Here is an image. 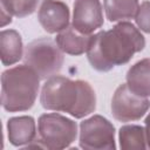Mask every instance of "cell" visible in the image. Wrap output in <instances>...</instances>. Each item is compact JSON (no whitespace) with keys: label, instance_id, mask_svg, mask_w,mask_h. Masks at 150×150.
<instances>
[{"label":"cell","instance_id":"6da1fadb","mask_svg":"<svg viewBox=\"0 0 150 150\" xmlns=\"http://www.w3.org/2000/svg\"><path fill=\"white\" fill-rule=\"evenodd\" d=\"M144 47L145 39L141 30L131 22L120 21L111 29L93 35L87 57L95 70L107 73L128 63Z\"/></svg>","mask_w":150,"mask_h":150},{"label":"cell","instance_id":"8992f818","mask_svg":"<svg viewBox=\"0 0 150 150\" xmlns=\"http://www.w3.org/2000/svg\"><path fill=\"white\" fill-rule=\"evenodd\" d=\"M79 144L88 150H114L115 127L101 115H94L80 123Z\"/></svg>","mask_w":150,"mask_h":150},{"label":"cell","instance_id":"2e32d148","mask_svg":"<svg viewBox=\"0 0 150 150\" xmlns=\"http://www.w3.org/2000/svg\"><path fill=\"white\" fill-rule=\"evenodd\" d=\"M39 2L40 0H0V6L12 16L26 18L35 12Z\"/></svg>","mask_w":150,"mask_h":150},{"label":"cell","instance_id":"30bf717a","mask_svg":"<svg viewBox=\"0 0 150 150\" xmlns=\"http://www.w3.org/2000/svg\"><path fill=\"white\" fill-rule=\"evenodd\" d=\"M8 141L14 146L29 145L36 138L35 120L32 116H16L7 121Z\"/></svg>","mask_w":150,"mask_h":150},{"label":"cell","instance_id":"52a82bcc","mask_svg":"<svg viewBox=\"0 0 150 150\" xmlns=\"http://www.w3.org/2000/svg\"><path fill=\"white\" fill-rule=\"evenodd\" d=\"M148 97L139 96L131 91L127 83L120 84L111 100V114L120 122H132L141 120L149 110Z\"/></svg>","mask_w":150,"mask_h":150},{"label":"cell","instance_id":"4fadbf2b","mask_svg":"<svg viewBox=\"0 0 150 150\" xmlns=\"http://www.w3.org/2000/svg\"><path fill=\"white\" fill-rule=\"evenodd\" d=\"M0 56L4 66H12L23 57L21 35L15 29H4L0 33Z\"/></svg>","mask_w":150,"mask_h":150},{"label":"cell","instance_id":"ba28073f","mask_svg":"<svg viewBox=\"0 0 150 150\" xmlns=\"http://www.w3.org/2000/svg\"><path fill=\"white\" fill-rule=\"evenodd\" d=\"M103 9L100 0H75L71 25L83 34H91L103 26Z\"/></svg>","mask_w":150,"mask_h":150},{"label":"cell","instance_id":"3957f363","mask_svg":"<svg viewBox=\"0 0 150 150\" xmlns=\"http://www.w3.org/2000/svg\"><path fill=\"white\" fill-rule=\"evenodd\" d=\"M40 76L27 64L15 66L1 75V104L6 111L29 110L38 97Z\"/></svg>","mask_w":150,"mask_h":150},{"label":"cell","instance_id":"7a4b0ae2","mask_svg":"<svg viewBox=\"0 0 150 150\" xmlns=\"http://www.w3.org/2000/svg\"><path fill=\"white\" fill-rule=\"evenodd\" d=\"M40 103L46 110L67 112L75 118H83L95 111L96 95L87 81L55 75L46 80L42 86Z\"/></svg>","mask_w":150,"mask_h":150},{"label":"cell","instance_id":"5b68a950","mask_svg":"<svg viewBox=\"0 0 150 150\" xmlns=\"http://www.w3.org/2000/svg\"><path fill=\"white\" fill-rule=\"evenodd\" d=\"M38 135L45 148L66 149L77 137V124L57 111L42 114L38 120Z\"/></svg>","mask_w":150,"mask_h":150},{"label":"cell","instance_id":"277c9868","mask_svg":"<svg viewBox=\"0 0 150 150\" xmlns=\"http://www.w3.org/2000/svg\"><path fill=\"white\" fill-rule=\"evenodd\" d=\"M64 61L63 52L56 41L40 38L29 42L23 52L25 64L33 68L41 80H48L60 73Z\"/></svg>","mask_w":150,"mask_h":150},{"label":"cell","instance_id":"5bb4252c","mask_svg":"<svg viewBox=\"0 0 150 150\" xmlns=\"http://www.w3.org/2000/svg\"><path fill=\"white\" fill-rule=\"evenodd\" d=\"M103 7L110 22L124 21L136 16L139 0H103Z\"/></svg>","mask_w":150,"mask_h":150},{"label":"cell","instance_id":"e0dca14e","mask_svg":"<svg viewBox=\"0 0 150 150\" xmlns=\"http://www.w3.org/2000/svg\"><path fill=\"white\" fill-rule=\"evenodd\" d=\"M135 21L138 29L150 34V1H144L139 5Z\"/></svg>","mask_w":150,"mask_h":150},{"label":"cell","instance_id":"ac0fdd59","mask_svg":"<svg viewBox=\"0 0 150 150\" xmlns=\"http://www.w3.org/2000/svg\"><path fill=\"white\" fill-rule=\"evenodd\" d=\"M11 22H12V15L6 9L1 8V27H5Z\"/></svg>","mask_w":150,"mask_h":150},{"label":"cell","instance_id":"9c48e42d","mask_svg":"<svg viewBox=\"0 0 150 150\" xmlns=\"http://www.w3.org/2000/svg\"><path fill=\"white\" fill-rule=\"evenodd\" d=\"M69 8L63 1L42 0L38 11V20L47 33H60L69 26Z\"/></svg>","mask_w":150,"mask_h":150},{"label":"cell","instance_id":"9a60e30c","mask_svg":"<svg viewBox=\"0 0 150 150\" xmlns=\"http://www.w3.org/2000/svg\"><path fill=\"white\" fill-rule=\"evenodd\" d=\"M118 141L120 148L122 150H131V149H145L146 138L145 130L142 125L137 124H127L120 128L118 131Z\"/></svg>","mask_w":150,"mask_h":150},{"label":"cell","instance_id":"8fae6325","mask_svg":"<svg viewBox=\"0 0 150 150\" xmlns=\"http://www.w3.org/2000/svg\"><path fill=\"white\" fill-rule=\"evenodd\" d=\"M91 39V34H83L79 32L73 25H69L67 28L57 33L55 41L63 53L77 56L87 53Z\"/></svg>","mask_w":150,"mask_h":150},{"label":"cell","instance_id":"d6986e66","mask_svg":"<svg viewBox=\"0 0 150 150\" xmlns=\"http://www.w3.org/2000/svg\"><path fill=\"white\" fill-rule=\"evenodd\" d=\"M145 127H144V130H145V138H146V145L148 148H150V112L148 114L145 121Z\"/></svg>","mask_w":150,"mask_h":150},{"label":"cell","instance_id":"7c38bea8","mask_svg":"<svg viewBox=\"0 0 150 150\" xmlns=\"http://www.w3.org/2000/svg\"><path fill=\"white\" fill-rule=\"evenodd\" d=\"M127 84L135 94L150 97V59H143L132 64L127 71Z\"/></svg>","mask_w":150,"mask_h":150}]
</instances>
